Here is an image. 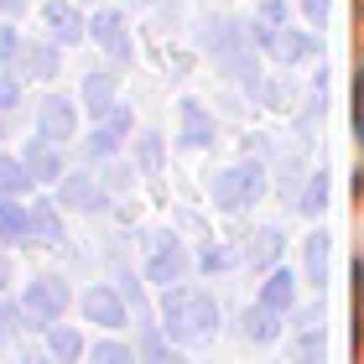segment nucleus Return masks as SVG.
I'll list each match as a JSON object with an SVG mask.
<instances>
[{
	"label": "nucleus",
	"mask_w": 364,
	"mask_h": 364,
	"mask_svg": "<svg viewBox=\"0 0 364 364\" xmlns=\"http://www.w3.org/2000/svg\"><path fill=\"white\" fill-rule=\"evenodd\" d=\"M161 328H167L177 343H203L213 328H219V307H213L208 291L177 287V291H167V302H161Z\"/></svg>",
	"instance_id": "obj_1"
},
{
	"label": "nucleus",
	"mask_w": 364,
	"mask_h": 364,
	"mask_svg": "<svg viewBox=\"0 0 364 364\" xmlns=\"http://www.w3.org/2000/svg\"><path fill=\"white\" fill-rule=\"evenodd\" d=\"M260 188H266L260 167H255V161H240V167H229V172H219V177H213V203L235 213V208H245V203H255V198H260Z\"/></svg>",
	"instance_id": "obj_2"
},
{
	"label": "nucleus",
	"mask_w": 364,
	"mask_h": 364,
	"mask_svg": "<svg viewBox=\"0 0 364 364\" xmlns=\"http://www.w3.org/2000/svg\"><path fill=\"white\" fill-rule=\"evenodd\" d=\"M21 307H26L31 323H58L63 307H68V287H63L58 276H37V281L26 287V302H21Z\"/></svg>",
	"instance_id": "obj_3"
},
{
	"label": "nucleus",
	"mask_w": 364,
	"mask_h": 364,
	"mask_svg": "<svg viewBox=\"0 0 364 364\" xmlns=\"http://www.w3.org/2000/svg\"><path fill=\"white\" fill-rule=\"evenodd\" d=\"M89 37L105 47L114 63H130V31H125V16L120 11H99L94 21H89Z\"/></svg>",
	"instance_id": "obj_4"
},
{
	"label": "nucleus",
	"mask_w": 364,
	"mask_h": 364,
	"mask_svg": "<svg viewBox=\"0 0 364 364\" xmlns=\"http://www.w3.org/2000/svg\"><path fill=\"white\" fill-rule=\"evenodd\" d=\"M42 21H47V37H53L58 47H73L78 37H84V16H78L68 0H47V11H42Z\"/></svg>",
	"instance_id": "obj_5"
},
{
	"label": "nucleus",
	"mask_w": 364,
	"mask_h": 364,
	"mask_svg": "<svg viewBox=\"0 0 364 364\" xmlns=\"http://www.w3.org/2000/svg\"><path fill=\"white\" fill-rule=\"evenodd\" d=\"M58 203L63 208H78V213H105V188H99L94 177H63V188H58Z\"/></svg>",
	"instance_id": "obj_6"
},
{
	"label": "nucleus",
	"mask_w": 364,
	"mask_h": 364,
	"mask_svg": "<svg viewBox=\"0 0 364 364\" xmlns=\"http://www.w3.org/2000/svg\"><path fill=\"white\" fill-rule=\"evenodd\" d=\"M84 318L99 323V328H120V323H125V296L114 291V287H89V296H84Z\"/></svg>",
	"instance_id": "obj_7"
},
{
	"label": "nucleus",
	"mask_w": 364,
	"mask_h": 364,
	"mask_svg": "<svg viewBox=\"0 0 364 364\" xmlns=\"http://www.w3.org/2000/svg\"><path fill=\"white\" fill-rule=\"evenodd\" d=\"M177 114H182V146H188V151H203V146H213V114L198 105V99H182Z\"/></svg>",
	"instance_id": "obj_8"
},
{
	"label": "nucleus",
	"mask_w": 364,
	"mask_h": 364,
	"mask_svg": "<svg viewBox=\"0 0 364 364\" xmlns=\"http://www.w3.org/2000/svg\"><path fill=\"white\" fill-rule=\"evenodd\" d=\"M146 276H151L156 287H172V281H182V276H188V250H182L177 240H161L156 255H151V266H146Z\"/></svg>",
	"instance_id": "obj_9"
},
{
	"label": "nucleus",
	"mask_w": 364,
	"mask_h": 364,
	"mask_svg": "<svg viewBox=\"0 0 364 364\" xmlns=\"http://www.w3.org/2000/svg\"><path fill=\"white\" fill-rule=\"evenodd\" d=\"M73 130H78L73 105H68V99H47L42 114H37V136H47V141H68Z\"/></svg>",
	"instance_id": "obj_10"
},
{
	"label": "nucleus",
	"mask_w": 364,
	"mask_h": 364,
	"mask_svg": "<svg viewBox=\"0 0 364 364\" xmlns=\"http://www.w3.org/2000/svg\"><path fill=\"white\" fill-rule=\"evenodd\" d=\"M21 156H26V172L37 177V182H63V156H58V141L37 136Z\"/></svg>",
	"instance_id": "obj_11"
},
{
	"label": "nucleus",
	"mask_w": 364,
	"mask_h": 364,
	"mask_svg": "<svg viewBox=\"0 0 364 364\" xmlns=\"http://www.w3.org/2000/svg\"><path fill=\"white\" fill-rule=\"evenodd\" d=\"M125 130H130V114L125 109H109V120L89 136V156H114V151H120V141H125Z\"/></svg>",
	"instance_id": "obj_12"
},
{
	"label": "nucleus",
	"mask_w": 364,
	"mask_h": 364,
	"mask_svg": "<svg viewBox=\"0 0 364 364\" xmlns=\"http://www.w3.org/2000/svg\"><path fill=\"white\" fill-rule=\"evenodd\" d=\"M260 47H271V53H276L281 63L312 58V37H302V31H296V26H287V21H281V26H276V31H271V37L260 42Z\"/></svg>",
	"instance_id": "obj_13"
},
{
	"label": "nucleus",
	"mask_w": 364,
	"mask_h": 364,
	"mask_svg": "<svg viewBox=\"0 0 364 364\" xmlns=\"http://www.w3.org/2000/svg\"><path fill=\"white\" fill-rule=\"evenodd\" d=\"M16 73H26V78H53V73H58V53H53L47 42H21Z\"/></svg>",
	"instance_id": "obj_14"
},
{
	"label": "nucleus",
	"mask_w": 364,
	"mask_h": 364,
	"mask_svg": "<svg viewBox=\"0 0 364 364\" xmlns=\"http://www.w3.org/2000/svg\"><path fill=\"white\" fill-rule=\"evenodd\" d=\"M260 302L276 307V312H287V307L296 302V276H291V271H271V281L260 287Z\"/></svg>",
	"instance_id": "obj_15"
},
{
	"label": "nucleus",
	"mask_w": 364,
	"mask_h": 364,
	"mask_svg": "<svg viewBox=\"0 0 364 364\" xmlns=\"http://www.w3.org/2000/svg\"><path fill=\"white\" fill-rule=\"evenodd\" d=\"M84 105H89V114H109V105H114V73H89L84 78Z\"/></svg>",
	"instance_id": "obj_16"
},
{
	"label": "nucleus",
	"mask_w": 364,
	"mask_h": 364,
	"mask_svg": "<svg viewBox=\"0 0 364 364\" xmlns=\"http://www.w3.org/2000/svg\"><path fill=\"white\" fill-rule=\"evenodd\" d=\"M245 338H250V343H271L276 338V307L260 302V307L245 312Z\"/></svg>",
	"instance_id": "obj_17"
},
{
	"label": "nucleus",
	"mask_w": 364,
	"mask_h": 364,
	"mask_svg": "<svg viewBox=\"0 0 364 364\" xmlns=\"http://www.w3.org/2000/svg\"><path fill=\"white\" fill-rule=\"evenodd\" d=\"M31 182H37V177L26 172V161H16V156H0V193H6V198L26 193Z\"/></svg>",
	"instance_id": "obj_18"
},
{
	"label": "nucleus",
	"mask_w": 364,
	"mask_h": 364,
	"mask_svg": "<svg viewBox=\"0 0 364 364\" xmlns=\"http://www.w3.org/2000/svg\"><path fill=\"white\" fill-rule=\"evenodd\" d=\"M0 240H31V213H21L11 198L0 203Z\"/></svg>",
	"instance_id": "obj_19"
},
{
	"label": "nucleus",
	"mask_w": 364,
	"mask_h": 364,
	"mask_svg": "<svg viewBox=\"0 0 364 364\" xmlns=\"http://www.w3.org/2000/svg\"><path fill=\"white\" fill-rule=\"evenodd\" d=\"M307 281H328V235H307Z\"/></svg>",
	"instance_id": "obj_20"
},
{
	"label": "nucleus",
	"mask_w": 364,
	"mask_h": 364,
	"mask_svg": "<svg viewBox=\"0 0 364 364\" xmlns=\"http://www.w3.org/2000/svg\"><path fill=\"white\" fill-rule=\"evenodd\" d=\"M281 21H287V0H266V6L255 11V26H250V31H255V42H266Z\"/></svg>",
	"instance_id": "obj_21"
},
{
	"label": "nucleus",
	"mask_w": 364,
	"mask_h": 364,
	"mask_svg": "<svg viewBox=\"0 0 364 364\" xmlns=\"http://www.w3.org/2000/svg\"><path fill=\"white\" fill-rule=\"evenodd\" d=\"M31 235H42L47 245H63V240H68V235H63V219H58V213L47 208V203L31 213Z\"/></svg>",
	"instance_id": "obj_22"
},
{
	"label": "nucleus",
	"mask_w": 364,
	"mask_h": 364,
	"mask_svg": "<svg viewBox=\"0 0 364 364\" xmlns=\"http://www.w3.org/2000/svg\"><path fill=\"white\" fill-rule=\"evenodd\" d=\"M16 105H21V84H16V73H6V78H0V136L11 130Z\"/></svg>",
	"instance_id": "obj_23"
},
{
	"label": "nucleus",
	"mask_w": 364,
	"mask_h": 364,
	"mask_svg": "<svg viewBox=\"0 0 364 364\" xmlns=\"http://www.w3.org/2000/svg\"><path fill=\"white\" fill-rule=\"evenodd\" d=\"M47 349H53L58 359H78V349H84V338H78L73 328H53V333H47Z\"/></svg>",
	"instance_id": "obj_24"
},
{
	"label": "nucleus",
	"mask_w": 364,
	"mask_h": 364,
	"mask_svg": "<svg viewBox=\"0 0 364 364\" xmlns=\"http://www.w3.org/2000/svg\"><path fill=\"white\" fill-rule=\"evenodd\" d=\"M323 208H328V177L318 172L307 182V193H302V213H323Z\"/></svg>",
	"instance_id": "obj_25"
},
{
	"label": "nucleus",
	"mask_w": 364,
	"mask_h": 364,
	"mask_svg": "<svg viewBox=\"0 0 364 364\" xmlns=\"http://www.w3.org/2000/svg\"><path fill=\"white\" fill-rule=\"evenodd\" d=\"M276 250H281V235H276V229H260L255 245H250V260H260V266H266V260H276Z\"/></svg>",
	"instance_id": "obj_26"
},
{
	"label": "nucleus",
	"mask_w": 364,
	"mask_h": 364,
	"mask_svg": "<svg viewBox=\"0 0 364 364\" xmlns=\"http://www.w3.org/2000/svg\"><path fill=\"white\" fill-rule=\"evenodd\" d=\"M16 58H21V31H0V68L6 73H16Z\"/></svg>",
	"instance_id": "obj_27"
},
{
	"label": "nucleus",
	"mask_w": 364,
	"mask_h": 364,
	"mask_svg": "<svg viewBox=\"0 0 364 364\" xmlns=\"http://www.w3.org/2000/svg\"><path fill=\"white\" fill-rule=\"evenodd\" d=\"M89 359L94 364H130V349H125V343H94Z\"/></svg>",
	"instance_id": "obj_28"
},
{
	"label": "nucleus",
	"mask_w": 364,
	"mask_h": 364,
	"mask_svg": "<svg viewBox=\"0 0 364 364\" xmlns=\"http://www.w3.org/2000/svg\"><path fill=\"white\" fill-rule=\"evenodd\" d=\"M354 130L364 141V68H359V84H354Z\"/></svg>",
	"instance_id": "obj_29"
},
{
	"label": "nucleus",
	"mask_w": 364,
	"mask_h": 364,
	"mask_svg": "<svg viewBox=\"0 0 364 364\" xmlns=\"http://www.w3.org/2000/svg\"><path fill=\"white\" fill-rule=\"evenodd\" d=\"M229 260H235V255H229V250H219V245H208V250H203V266H208V271H224Z\"/></svg>",
	"instance_id": "obj_30"
},
{
	"label": "nucleus",
	"mask_w": 364,
	"mask_h": 364,
	"mask_svg": "<svg viewBox=\"0 0 364 364\" xmlns=\"http://www.w3.org/2000/svg\"><path fill=\"white\" fill-rule=\"evenodd\" d=\"M302 11H307V21H312V26H323V21H328V0H302Z\"/></svg>",
	"instance_id": "obj_31"
},
{
	"label": "nucleus",
	"mask_w": 364,
	"mask_h": 364,
	"mask_svg": "<svg viewBox=\"0 0 364 364\" xmlns=\"http://www.w3.org/2000/svg\"><path fill=\"white\" fill-rule=\"evenodd\" d=\"M16 333V307H0V343Z\"/></svg>",
	"instance_id": "obj_32"
},
{
	"label": "nucleus",
	"mask_w": 364,
	"mask_h": 364,
	"mask_svg": "<svg viewBox=\"0 0 364 364\" xmlns=\"http://www.w3.org/2000/svg\"><path fill=\"white\" fill-rule=\"evenodd\" d=\"M0 11H6V16H16V11H26V0H0Z\"/></svg>",
	"instance_id": "obj_33"
},
{
	"label": "nucleus",
	"mask_w": 364,
	"mask_h": 364,
	"mask_svg": "<svg viewBox=\"0 0 364 364\" xmlns=\"http://www.w3.org/2000/svg\"><path fill=\"white\" fill-rule=\"evenodd\" d=\"M0 281H6V255H0Z\"/></svg>",
	"instance_id": "obj_34"
}]
</instances>
